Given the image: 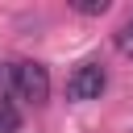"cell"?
Listing matches in <instances>:
<instances>
[{
	"label": "cell",
	"instance_id": "6da1fadb",
	"mask_svg": "<svg viewBox=\"0 0 133 133\" xmlns=\"http://www.w3.org/2000/svg\"><path fill=\"white\" fill-rule=\"evenodd\" d=\"M8 83L29 104H46L50 100V75H46L42 62H29V58L25 62H8Z\"/></svg>",
	"mask_w": 133,
	"mask_h": 133
},
{
	"label": "cell",
	"instance_id": "7a4b0ae2",
	"mask_svg": "<svg viewBox=\"0 0 133 133\" xmlns=\"http://www.w3.org/2000/svg\"><path fill=\"white\" fill-rule=\"evenodd\" d=\"M104 87H108V75H104L100 62H83V66H75V75L66 79V96H71V100H100Z\"/></svg>",
	"mask_w": 133,
	"mask_h": 133
},
{
	"label": "cell",
	"instance_id": "3957f363",
	"mask_svg": "<svg viewBox=\"0 0 133 133\" xmlns=\"http://www.w3.org/2000/svg\"><path fill=\"white\" fill-rule=\"evenodd\" d=\"M21 125H25V116H21L17 100H8L0 91V133H21Z\"/></svg>",
	"mask_w": 133,
	"mask_h": 133
},
{
	"label": "cell",
	"instance_id": "277c9868",
	"mask_svg": "<svg viewBox=\"0 0 133 133\" xmlns=\"http://www.w3.org/2000/svg\"><path fill=\"white\" fill-rule=\"evenodd\" d=\"M112 42H116V50H121L125 58H133V17H129V21L112 33Z\"/></svg>",
	"mask_w": 133,
	"mask_h": 133
},
{
	"label": "cell",
	"instance_id": "5b68a950",
	"mask_svg": "<svg viewBox=\"0 0 133 133\" xmlns=\"http://www.w3.org/2000/svg\"><path fill=\"white\" fill-rule=\"evenodd\" d=\"M71 8L83 12V17H104V12H108V0H75Z\"/></svg>",
	"mask_w": 133,
	"mask_h": 133
}]
</instances>
